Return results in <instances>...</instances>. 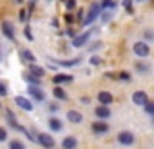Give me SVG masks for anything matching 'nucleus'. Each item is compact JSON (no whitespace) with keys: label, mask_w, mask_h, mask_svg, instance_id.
I'll return each mask as SVG.
<instances>
[{"label":"nucleus","mask_w":154,"mask_h":149,"mask_svg":"<svg viewBox=\"0 0 154 149\" xmlns=\"http://www.w3.org/2000/svg\"><path fill=\"white\" fill-rule=\"evenodd\" d=\"M118 142L122 145H132L134 144V135L131 131H122V133H118Z\"/></svg>","instance_id":"obj_4"},{"label":"nucleus","mask_w":154,"mask_h":149,"mask_svg":"<svg viewBox=\"0 0 154 149\" xmlns=\"http://www.w3.org/2000/svg\"><path fill=\"white\" fill-rule=\"evenodd\" d=\"M31 2H35V0H31Z\"/></svg>","instance_id":"obj_36"},{"label":"nucleus","mask_w":154,"mask_h":149,"mask_svg":"<svg viewBox=\"0 0 154 149\" xmlns=\"http://www.w3.org/2000/svg\"><path fill=\"white\" fill-rule=\"evenodd\" d=\"M67 120H69V122H72V124H80V122L84 120V116H82V113L71 109V111H67Z\"/></svg>","instance_id":"obj_11"},{"label":"nucleus","mask_w":154,"mask_h":149,"mask_svg":"<svg viewBox=\"0 0 154 149\" xmlns=\"http://www.w3.org/2000/svg\"><path fill=\"white\" fill-rule=\"evenodd\" d=\"M145 38L150 40V38H152V33H150V31H145Z\"/></svg>","instance_id":"obj_33"},{"label":"nucleus","mask_w":154,"mask_h":149,"mask_svg":"<svg viewBox=\"0 0 154 149\" xmlns=\"http://www.w3.org/2000/svg\"><path fill=\"white\" fill-rule=\"evenodd\" d=\"M6 95H8V87L4 82H0V97H6Z\"/></svg>","instance_id":"obj_27"},{"label":"nucleus","mask_w":154,"mask_h":149,"mask_svg":"<svg viewBox=\"0 0 154 149\" xmlns=\"http://www.w3.org/2000/svg\"><path fill=\"white\" fill-rule=\"evenodd\" d=\"M65 6H67V9H69V11H71V9H74V8H76V0H67Z\"/></svg>","instance_id":"obj_28"},{"label":"nucleus","mask_w":154,"mask_h":149,"mask_svg":"<svg viewBox=\"0 0 154 149\" xmlns=\"http://www.w3.org/2000/svg\"><path fill=\"white\" fill-rule=\"evenodd\" d=\"M91 64H93V65L100 64V58H98V56H93V58H91Z\"/></svg>","instance_id":"obj_30"},{"label":"nucleus","mask_w":154,"mask_h":149,"mask_svg":"<svg viewBox=\"0 0 154 149\" xmlns=\"http://www.w3.org/2000/svg\"><path fill=\"white\" fill-rule=\"evenodd\" d=\"M24 80H27L31 86H40V78L35 77V74H31V73H26L24 74Z\"/></svg>","instance_id":"obj_19"},{"label":"nucleus","mask_w":154,"mask_h":149,"mask_svg":"<svg viewBox=\"0 0 154 149\" xmlns=\"http://www.w3.org/2000/svg\"><path fill=\"white\" fill-rule=\"evenodd\" d=\"M15 2H18V4H22V0H15Z\"/></svg>","instance_id":"obj_35"},{"label":"nucleus","mask_w":154,"mask_h":149,"mask_svg":"<svg viewBox=\"0 0 154 149\" xmlns=\"http://www.w3.org/2000/svg\"><path fill=\"white\" fill-rule=\"evenodd\" d=\"M15 104H17L20 109H24V111H33V104H31L26 97H15Z\"/></svg>","instance_id":"obj_5"},{"label":"nucleus","mask_w":154,"mask_h":149,"mask_svg":"<svg viewBox=\"0 0 154 149\" xmlns=\"http://www.w3.org/2000/svg\"><path fill=\"white\" fill-rule=\"evenodd\" d=\"M132 49H134V53H136L140 58H147V56L150 55V47L147 46V42H136Z\"/></svg>","instance_id":"obj_2"},{"label":"nucleus","mask_w":154,"mask_h":149,"mask_svg":"<svg viewBox=\"0 0 154 149\" xmlns=\"http://www.w3.org/2000/svg\"><path fill=\"white\" fill-rule=\"evenodd\" d=\"M26 18H27V11H26V9H22V11H20V20L24 22Z\"/></svg>","instance_id":"obj_29"},{"label":"nucleus","mask_w":154,"mask_h":149,"mask_svg":"<svg viewBox=\"0 0 154 149\" xmlns=\"http://www.w3.org/2000/svg\"><path fill=\"white\" fill-rule=\"evenodd\" d=\"M53 95H54L58 100H67V93H65L62 87H54V89H53Z\"/></svg>","instance_id":"obj_20"},{"label":"nucleus","mask_w":154,"mask_h":149,"mask_svg":"<svg viewBox=\"0 0 154 149\" xmlns=\"http://www.w3.org/2000/svg\"><path fill=\"white\" fill-rule=\"evenodd\" d=\"M94 115H96L98 118L105 120V118H109V116H111V109H109L107 106H100V107H96V109H94Z\"/></svg>","instance_id":"obj_13"},{"label":"nucleus","mask_w":154,"mask_h":149,"mask_svg":"<svg viewBox=\"0 0 154 149\" xmlns=\"http://www.w3.org/2000/svg\"><path fill=\"white\" fill-rule=\"evenodd\" d=\"M120 78H123V80H129L131 77H129V74H127V73H122V74H120Z\"/></svg>","instance_id":"obj_31"},{"label":"nucleus","mask_w":154,"mask_h":149,"mask_svg":"<svg viewBox=\"0 0 154 149\" xmlns=\"http://www.w3.org/2000/svg\"><path fill=\"white\" fill-rule=\"evenodd\" d=\"M80 102H84V104H89V102H91V100H89V98H87V97H84V98H82V100H80Z\"/></svg>","instance_id":"obj_34"},{"label":"nucleus","mask_w":154,"mask_h":149,"mask_svg":"<svg viewBox=\"0 0 154 149\" xmlns=\"http://www.w3.org/2000/svg\"><path fill=\"white\" fill-rule=\"evenodd\" d=\"M26 36H27V38H29V40H31V38H33V36H31V31H29V27H26Z\"/></svg>","instance_id":"obj_32"},{"label":"nucleus","mask_w":154,"mask_h":149,"mask_svg":"<svg viewBox=\"0 0 154 149\" xmlns=\"http://www.w3.org/2000/svg\"><path fill=\"white\" fill-rule=\"evenodd\" d=\"M20 56H22L26 62H29V64H33V62L36 60V56H35V55H33L29 49H22V51H20Z\"/></svg>","instance_id":"obj_17"},{"label":"nucleus","mask_w":154,"mask_h":149,"mask_svg":"<svg viewBox=\"0 0 154 149\" xmlns=\"http://www.w3.org/2000/svg\"><path fill=\"white\" fill-rule=\"evenodd\" d=\"M147 100H149V97H147L145 91H134V93H132V102H134L136 106H143Z\"/></svg>","instance_id":"obj_7"},{"label":"nucleus","mask_w":154,"mask_h":149,"mask_svg":"<svg viewBox=\"0 0 154 149\" xmlns=\"http://www.w3.org/2000/svg\"><path fill=\"white\" fill-rule=\"evenodd\" d=\"M114 0H103V2H102V6L100 8H107V9H114Z\"/></svg>","instance_id":"obj_25"},{"label":"nucleus","mask_w":154,"mask_h":149,"mask_svg":"<svg viewBox=\"0 0 154 149\" xmlns=\"http://www.w3.org/2000/svg\"><path fill=\"white\" fill-rule=\"evenodd\" d=\"M49 127L53 129V131H62V127H63V124L58 120V118H49Z\"/></svg>","instance_id":"obj_18"},{"label":"nucleus","mask_w":154,"mask_h":149,"mask_svg":"<svg viewBox=\"0 0 154 149\" xmlns=\"http://www.w3.org/2000/svg\"><path fill=\"white\" fill-rule=\"evenodd\" d=\"M9 149H26V144L20 140H11L9 142Z\"/></svg>","instance_id":"obj_21"},{"label":"nucleus","mask_w":154,"mask_h":149,"mask_svg":"<svg viewBox=\"0 0 154 149\" xmlns=\"http://www.w3.org/2000/svg\"><path fill=\"white\" fill-rule=\"evenodd\" d=\"M143 107H145V113H147V115H154V104H152L150 100H147V102L143 104Z\"/></svg>","instance_id":"obj_24"},{"label":"nucleus","mask_w":154,"mask_h":149,"mask_svg":"<svg viewBox=\"0 0 154 149\" xmlns=\"http://www.w3.org/2000/svg\"><path fill=\"white\" fill-rule=\"evenodd\" d=\"M136 69H138L140 73H149L150 65H149V64H143V62H138V64H136Z\"/></svg>","instance_id":"obj_23"},{"label":"nucleus","mask_w":154,"mask_h":149,"mask_svg":"<svg viewBox=\"0 0 154 149\" xmlns=\"http://www.w3.org/2000/svg\"><path fill=\"white\" fill-rule=\"evenodd\" d=\"M76 145H78V140H76L74 136H65L62 140V147L63 149H76Z\"/></svg>","instance_id":"obj_10"},{"label":"nucleus","mask_w":154,"mask_h":149,"mask_svg":"<svg viewBox=\"0 0 154 149\" xmlns=\"http://www.w3.org/2000/svg\"><path fill=\"white\" fill-rule=\"evenodd\" d=\"M98 102H100L102 106H109V104L112 102V95H111L109 91H100V93H98Z\"/></svg>","instance_id":"obj_12"},{"label":"nucleus","mask_w":154,"mask_h":149,"mask_svg":"<svg viewBox=\"0 0 154 149\" xmlns=\"http://www.w3.org/2000/svg\"><path fill=\"white\" fill-rule=\"evenodd\" d=\"M29 95H31L36 102H44V100H45L44 91H42L40 87H36V86H29Z\"/></svg>","instance_id":"obj_6"},{"label":"nucleus","mask_w":154,"mask_h":149,"mask_svg":"<svg viewBox=\"0 0 154 149\" xmlns=\"http://www.w3.org/2000/svg\"><path fill=\"white\" fill-rule=\"evenodd\" d=\"M8 140V131L4 127H0V142H6Z\"/></svg>","instance_id":"obj_26"},{"label":"nucleus","mask_w":154,"mask_h":149,"mask_svg":"<svg viewBox=\"0 0 154 149\" xmlns=\"http://www.w3.org/2000/svg\"><path fill=\"white\" fill-rule=\"evenodd\" d=\"M29 71H31V74H35V77H38V78H42L44 74H45V69L40 67V65H36V64H31L29 65Z\"/></svg>","instance_id":"obj_16"},{"label":"nucleus","mask_w":154,"mask_h":149,"mask_svg":"<svg viewBox=\"0 0 154 149\" xmlns=\"http://www.w3.org/2000/svg\"><path fill=\"white\" fill-rule=\"evenodd\" d=\"M100 9H102V8H100V4H96V2H94V4H91L89 15H87V18L84 20V26H89V24H91V22H93L98 15H100Z\"/></svg>","instance_id":"obj_3"},{"label":"nucleus","mask_w":154,"mask_h":149,"mask_svg":"<svg viewBox=\"0 0 154 149\" xmlns=\"http://www.w3.org/2000/svg\"><path fill=\"white\" fill-rule=\"evenodd\" d=\"M91 38V31H87V33H84V35H80V36H74V40H72V46L74 47H82V46H85V42Z\"/></svg>","instance_id":"obj_8"},{"label":"nucleus","mask_w":154,"mask_h":149,"mask_svg":"<svg viewBox=\"0 0 154 149\" xmlns=\"http://www.w3.org/2000/svg\"><path fill=\"white\" fill-rule=\"evenodd\" d=\"M36 142L44 147V149H53L54 147V138L51 136V135H47V133H38L36 135Z\"/></svg>","instance_id":"obj_1"},{"label":"nucleus","mask_w":154,"mask_h":149,"mask_svg":"<svg viewBox=\"0 0 154 149\" xmlns=\"http://www.w3.org/2000/svg\"><path fill=\"white\" fill-rule=\"evenodd\" d=\"M78 62H80V58H74V60H60L58 64L63 65V67H71V65H76Z\"/></svg>","instance_id":"obj_22"},{"label":"nucleus","mask_w":154,"mask_h":149,"mask_svg":"<svg viewBox=\"0 0 154 149\" xmlns=\"http://www.w3.org/2000/svg\"><path fill=\"white\" fill-rule=\"evenodd\" d=\"M93 131L98 133V135H102V133H107V131H109V125H107L105 122H94V124H93Z\"/></svg>","instance_id":"obj_15"},{"label":"nucleus","mask_w":154,"mask_h":149,"mask_svg":"<svg viewBox=\"0 0 154 149\" xmlns=\"http://www.w3.org/2000/svg\"><path fill=\"white\" fill-rule=\"evenodd\" d=\"M2 31H4V35H6L11 42H15V27H13V24L4 22V24H2Z\"/></svg>","instance_id":"obj_9"},{"label":"nucleus","mask_w":154,"mask_h":149,"mask_svg":"<svg viewBox=\"0 0 154 149\" xmlns=\"http://www.w3.org/2000/svg\"><path fill=\"white\" fill-rule=\"evenodd\" d=\"M67 82H72V77L71 74H54L53 77V84H67Z\"/></svg>","instance_id":"obj_14"}]
</instances>
